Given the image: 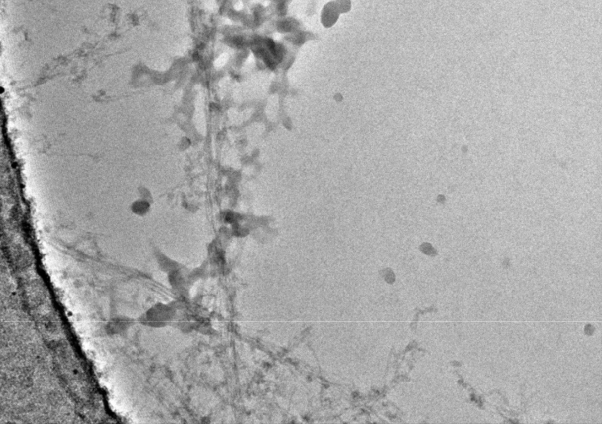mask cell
<instances>
[{
  "label": "cell",
  "mask_w": 602,
  "mask_h": 424,
  "mask_svg": "<svg viewBox=\"0 0 602 424\" xmlns=\"http://www.w3.org/2000/svg\"><path fill=\"white\" fill-rule=\"evenodd\" d=\"M164 317H169V311L164 307H157V308H154L151 311L148 312L145 319L148 322L157 324V323H162L164 319H166Z\"/></svg>",
  "instance_id": "cell-2"
},
{
  "label": "cell",
  "mask_w": 602,
  "mask_h": 424,
  "mask_svg": "<svg viewBox=\"0 0 602 424\" xmlns=\"http://www.w3.org/2000/svg\"><path fill=\"white\" fill-rule=\"evenodd\" d=\"M131 325V320L128 317H115L109 322L106 329L109 334H120L126 332Z\"/></svg>",
  "instance_id": "cell-1"
}]
</instances>
